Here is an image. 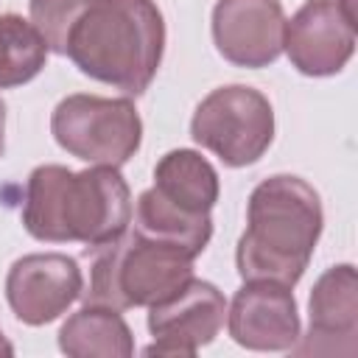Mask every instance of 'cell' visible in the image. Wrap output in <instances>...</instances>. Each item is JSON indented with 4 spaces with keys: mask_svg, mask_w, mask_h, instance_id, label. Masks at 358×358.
Instances as JSON below:
<instances>
[{
    "mask_svg": "<svg viewBox=\"0 0 358 358\" xmlns=\"http://www.w3.org/2000/svg\"><path fill=\"white\" fill-rule=\"evenodd\" d=\"M131 190L117 168L70 171L39 165L25 182L22 227L45 243H84L87 252L115 241L131 224Z\"/></svg>",
    "mask_w": 358,
    "mask_h": 358,
    "instance_id": "1",
    "label": "cell"
},
{
    "mask_svg": "<svg viewBox=\"0 0 358 358\" xmlns=\"http://www.w3.org/2000/svg\"><path fill=\"white\" fill-rule=\"evenodd\" d=\"M324 224L319 193L299 176L263 179L246 204V229L235 249L241 280H271L294 288L319 243Z\"/></svg>",
    "mask_w": 358,
    "mask_h": 358,
    "instance_id": "2",
    "label": "cell"
},
{
    "mask_svg": "<svg viewBox=\"0 0 358 358\" xmlns=\"http://www.w3.org/2000/svg\"><path fill=\"white\" fill-rule=\"evenodd\" d=\"M165 50V20L154 0H98L70 28V62L90 78L143 95Z\"/></svg>",
    "mask_w": 358,
    "mask_h": 358,
    "instance_id": "3",
    "label": "cell"
},
{
    "mask_svg": "<svg viewBox=\"0 0 358 358\" xmlns=\"http://www.w3.org/2000/svg\"><path fill=\"white\" fill-rule=\"evenodd\" d=\"M193 260L185 249L143 235L129 224L123 235L92 249L90 285L81 299L115 310L151 308L193 277Z\"/></svg>",
    "mask_w": 358,
    "mask_h": 358,
    "instance_id": "4",
    "label": "cell"
},
{
    "mask_svg": "<svg viewBox=\"0 0 358 358\" xmlns=\"http://www.w3.org/2000/svg\"><path fill=\"white\" fill-rule=\"evenodd\" d=\"M50 134L76 159L120 168L143 143V120L129 98L76 92L56 103Z\"/></svg>",
    "mask_w": 358,
    "mask_h": 358,
    "instance_id": "5",
    "label": "cell"
},
{
    "mask_svg": "<svg viewBox=\"0 0 358 358\" xmlns=\"http://www.w3.org/2000/svg\"><path fill=\"white\" fill-rule=\"evenodd\" d=\"M190 137L229 168L255 165L274 140L268 98L246 84H227L201 98L190 120Z\"/></svg>",
    "mask_w": 358,
    "mask_h": 358,
    "instance_id": "6",
    "label": "cell"
},
{
    "mask_svg": "<svg viewBox=\"0 0 358 358\" xmlns=\"http://www.w3.org/2000/svg\"><path fill=\"white\" fill-rule=\"evenodd\" d=\"M224 322V294L213 282L190 277L173 294L148 308V330L154 336V344H148L143 352L193 358L204 344H210L221 333Z\"/></svg>",
    "mask_w": 358,
    "mask_h": 358,
    "instance_id": "7",
    "label": "cell"
},
{
    "mask_svg": "<svg viewBox=\"0 0 358 358\" xmlns=\"http://www.w3.org/2000/svg\"><path fill=\"white\" fill-rule=\"evenodd\" d=\"M282 50L302 76H336L355 50V14H350L341 0H305L296 14L285 20Z\"/></svg>",
    "mask_w": 358,
    "mask_h": 358,
    "instance_id": "8",
    "label": "cell"
},
{
    "mask_svg": "<svg viewBox=\"0 0 358 358\" xmlns=\"http://www.w3.org/2000/svg\"><path fill=\"white\" fill-rule=\"evenodd\" d=\"M84 291L78 263L62 252L22 255L6 274V299L11 313L31 327L59 319Z\"/></svg>",
    "mask_w": 358,
    "mask_h": 358,
    "instance_id": "9",
    "label": "cell"
},
{
    "mask_svg": "<svg viewBox=\"0 0 358 358\" xmlns=\"http://www.w3.org/2000/svg\"><path fill=\"white\" fill-rule=\"evenodd\" d=\"M235 344L255 352H285L302 336L294 291L271 280H243L227 310Z\"/></svg>",
    "mask_w": 358,
    "mask_h": 358,
    "instance_id": "10",
    "label": "cell"
},
{
    "mask_svg": "<svg viewBox=\"0 0 358 358\" xmlns=\"http://www.w3.org/2000/svg\"><path fill=\"white\" fill-rule=\"evenodd\" d=\"M285 11L280 0H218L213 6V42L235 64L260 70L282 53Z\"/></svg>",
    "mask_w": 358,
    "mask_h": 358,
    "instance_id": "11",
    "label": "cell"
},
{
    "mask_svg": "<svg viewBox=\"0 0 358 358\" xmlns=\"http://www.w3.org/2000/svg\"><path fill=\"white\" fill-rule=\"evenodd\" d=\"M310 330L294 344L296 355H355L358 350V274L352 263L330 266L308 299Z\"/></svg>",
    "mask_w": 358,
    "mask_h": 358,
    "instance_id": "12",
    "label": "cell"
},
{
    "mask_svg": "<svg viewBox=\"0 0 358 358\" xmlns=\"http://www.w3.org/2000/svg\"><path fill=\"white\" fill-rule=\"evenodd\" d=\"M165 204L185 215H210L218 201V171L193 148L168 151L154 168V187Z\"/></svg>",
    "mask_w": 358,
    "mask_h": 358,
    "instance_id": "13",
    "label": "cell"
},
{
    "mask_svg": "<svg viewBox=\"0 0 358 358\" xmlns=\"http://www.w3.org/2000/svg\"><path fill=\"white\" fill-rule=\"evenodd\" d=\"M59 350L70 358H129L134 355V336L120 310L84 305L62 324Z\"/></svg>",
    "mask_w": 358,
    "mask_h": 358,
    "instance_id": "14",
    "label": "cell"
},
{
    "mask_svg": "<svg viewBox=\"0 0 358 358\" xmlns=\"http://www.w3.org/2000/svg\"><path fill=\"white\" fill-rule=\"evenodd\" d=\"M131 227L143 235L168 241L193 257H199L213 238V218L210 215H199V218L185 215V213L173 210L171 204H165L151 187L140 193V199L131 210Z\"/></svg>",
    "mask_w": 358,
    "mask_h": 358,
    "instance_id": "15",
    "label": "cell"
},
{
    "mask_svg": "<svg viewBox=\"0 0 358 358\" xmlns=\"http://www.w3.org/2000/svg\"><path fill=\"white\" fill-rule=\"evenodd\" d=\"M48 42L39 28L20 14H0V90L22 87L48 62Z\"/></svg>",
    "mask_w": 358,
    "mask_h": 358,
    "instance_id": "16",
    "label": "cell"
},
{
    "mask_svg": "<svg viewBox=\"0 0 358 358\" xmlns=\"http://www.w3.org/2000/svg\"><path fill=\"white\" fill-rule=\"evenodd\" d=\"M92 3L98 0H28V11H31V22L39 28L48 48L64 56L70 28Z\"/></svg>",
    "mask_w": 358,
    "mask_h": 358,
    "instance_id": "17",
    "label": "cell"
},
{
    "mask_svg": "<svg viewBox=\"0 0 358 358\" xmlns=\"http://www.w3.org/2000/svg\"><path fill=\"white\" fill-rule=\"evenodd\" d=\"M6 151V103L0 101V157Z\"/></svg>",
    "mask_w": 358,
    "mask_h": 358,
    "instance_id": "18",
    "label": "cell"
},
{
    "mask_svg": "<svg viewBox=\"0 0 358 358\" xmlns=\"http://www.w3.org/2000/svg\"><path fill=\"white\" fill-rule=\"evenodd\" d=\"M0 355H14V347H11V341L3 336V330H0Z\"/></svg>",
    "mask_w": 358,
    "mask_h": 358,
    "instance_id": "19",
    "label": "cell"
}]
</instances>
